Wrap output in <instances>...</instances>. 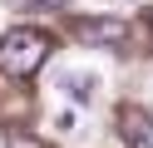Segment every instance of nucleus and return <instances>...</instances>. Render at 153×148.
Here are the masks:
<instances>
[{"label": "nucleus", "instance_id": "nucleus-2", "mask_svg": "<svg viewBox=\"0 0 153 148\" xmlns=\"http://www.w3.org/2000/svg\"><path fill=\"white\" fill-rule=\"evenodd\" d=\"M69 30L89 45H109V49L128 45V20H119V15H79V20H69Z\"/></svg>", "mask_w": 153, "mask_h": 148}, {"label": "nucleus", "instance_id": "nucleus-6", "mask_svg": "<svg viewBox=\"0 0 153 148\" xmlns=\"http://www.w3.org/2000/svg\"><path fill=\"white\" fill-rule=\"evenodd\" d=\"M54 128H64V133H69V128H79V114H74V109H64V114L54 118Z\"/></svg>", "mask_w": 153, "mask_h": 148}, {"label": "nucleus", "instance_id": "nucleus-4", "mask_svg": "<svg viewBox=\"0 0 153 148\" xmlns=\"http://www.w3.org/2000/svg\"><path fill=\"white\" fill-rule=\"evenodd\" d=\"M64 89H69L74 104H89V99H94V74H69V79H64Z\"/></svg>", "mask_w": 153, "mask_h": 148}, {"label": "nucleus", "instance_id": "nucleus-8", "mask_svg": "<svg viewBox=\"0 0 153 148\" xmlns=\"http://www.w3.org/2000/svg\"><path fill=\"white\" fill-rule=\"evenodd\" d=\"M148 30H153V15H148Z\"/></svg>", "mask_w": 153, "mask_h": 148}, {"label": "nucleus", "instance_id": "nucleus-7", "mask_svg": "<svg viewBox=\"0 0 153 148\" xmlns=\"http://www.w3.org/2000/svg\"><path fill=\"white\" fill-rule=\"evenodd\" d=\"M30 5H64V0H30Z\"/></svg>", "mask_w": 153, "mask_h": 148}, {"label": "nucleus", "instance_id": "nucleus-3", "mask_svg": "<svg viewBox=\"0 0 153 148\" xmlns=\"http://www.w3.org/2000/svg\"><path fill=\"white\" fill-rule=\"evenodd\" d=\"M123 138H128V148H153V118L138 109H123Z\"/></svg>", "mask_w": 153, "mask_h": 148}, {"label": "nucleus", "instance_id": "nucleus-5", "mask_svg": "<svg viewBox=\"0 0 153 148\" xmlns=\"http://www.w3.org/2000/svg\"><path fill=\"white\" fill-rule=\"evenodd\" d=\"M5 148H45L35 133H25V128H5Z\"/></svg>", "mask_w": 153, "mask_h": 148}, {"label": "nucleus", "instance_id": "nucleus-1", "mask_svg": "<svg viewBox=\"0 0 153 148\" xmlns=\"http://www.w3.org/2000/svg\"><path fill=\"white\" fill-rule=\"evenodd\" d=\"M45 59H50V35H45V30H35V25H15V30H5V35H0V69H5V74L30 79Z\"/></svg>", "mask_w": 153, "mask_h": 148}]
</instances>
